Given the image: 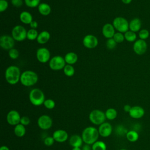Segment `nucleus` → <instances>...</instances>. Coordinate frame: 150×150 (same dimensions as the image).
<instances>
[{"mask_svg":"<svg viewBox=\"0 0 150 150\" xmlns=\"http://www.w3.org/2000/svg\"><path fill=\"white\" fill-rule=\"evenodd\" d=\"M0 150H9V148L5 145H2L0 148Z\"/></svg>","mask_w":150,"mask_h":150,"instance_id":"nucleus-45","label":"nucleus"},{"mask_svg":"<svg viewBox=\"0 0 150 150\" xmlns=\"http://www.w3.org/2000/svg\"><path fill=\"white\" fill-rule=\"evenodd\" d=\"M14 134L18 137H22L26 133V128L25 126L21 124H19L14 127Z\"/></svg>","mask_w":150,"mask_h":150,"instance_id":"nucleus-25","label":"nucleus"},{"mask_svg":"<svg viewBox=\"0 0 150 150\" xmlns=\"http://www.w3.org/2000/svg\"><path fill=\"white\" fill-rule=\"evenodd\" d=\"M64 60L67 64L73 65L75 64L78 59V56L74 52H69L64 56Z\"/></svg>","mask_w":150,"mask_h":150,"instance_id":"nucleus-24","label":"nucleus"},{"mask_svg":"<svg viewBox=\"0 0 150 150\" xmlns=\"http://www.w3.org/2000/svg\"><path fill=\"white\" fill-rule=\"evenodd\" d=\"M138 36H139V38L140 39L146 40V39L148 38V37L149 36V32L147 29H143L139 31Z\"/></svg>","mask_w":150,"mask_h":150,"instance_id":"nucleus-34","label":"nucleus"},{"mask_svg":"<svg viewBox=\"0 0 150 150\" xmlns=\"http://www.w3.org/2000/svg\"><path fill=\"white\" fill-rule=\"evenodd\" d=\"M54 141L53 137H47L44 139V144L47 146H50L54 144Z\"/></svg>","mask_w":150,"mask_h":150,"instance_id":"nucleus-39","label":"nucleus"},{"mask_svg":"<svg viewBox=\"0 0 150 150\" xmlns=\"http://www.w3.org/2000/svg\"><path fill=\"white\" fill-rule=\"evenodd\" d=\"M40 0H24L26 5L29 8H35L39 6Z\"/></svg>","mask_w":150,"mask_h":150,"instance_id":"nucleus-32","label":"nucleus"},{"mask_svg":"<svg viewBox=\"0 0 150 150\" xmlns=\"http://www.w3.org/2000/svg\"><path fill=\"white\" fill-rule=\"evenodd\" d=\"M89 120L93 124L100 125L106 120L105 112L100 110H94L89 114Z\"/></svg>","mask_w":150,"mask_h":150,"instance_id":"nucleus-6","label":"nucleus"},{"mask_svg":"<svg viewBox=\"0 0 150 150\" xmlns=\"http://www.w3.org/2000/svg\"><path fill=\"white\" fill-rule=\"evenodd\" d=\"M29 98L30 103L35 106H40L43 104L45 100L43 92L37 88L31 90L29 94Z\"/></svg>","mask_w":150,"mask_h":150,"instance_id":"nucleus-4","label":"nucleus"},{"mask_svg":"<svg viewBox=\"0 0 150 150\" xmlns=\"http://www.w3.org/2000/svg\"><path fill=\"white\" fill-rule=\"evenodd\" d=\"M21 71L19 68L16 66H10L5 70V77L6 81L11 85L17 84L21 79Z\"/></svg>","mask_w":150,"mask_h":150,"instance_id":"nucleus-2","label":"nucleus"},{"mask_svg":"<svg viewBox=\"0 0 150 150\" xmlns=\"http://www.w3.org/2000/svg\"><path fill=\"white\" fill-rule=\"evenodd\" d=\"M119 150H127L126 149H124V148H122V149H119Z\"/></svg>","mask_w":150,"mask_h":150,"instance_id":"nucleus-48","label":"nucleus"},{"mask_svg":"<svg viewBox=\"0 0 150 150\" xmlns=\"http://www.w3.org/2000/svg\"><path fill=\"white\" fill-rule=\"evenodd\" d=\"M36 58L38 60L42 63H45L50 59V51L46 47H40L36 51Z\"/></svg>","mask_w":150,"mask_h":150,"instance_id":"nucleus-11","label":"nucleus"},{"mask_svg":"<svg viewBox=\"0 0 150 150\" xmlns=\"http://www.w3.org/2000/svg\"><path fill=\"white\" fill-rule=\"evenodd\" d=\"M19 19L24 24H30L33 21V17L30 13L28 11H23L20 13Z\"/></svg>","mask_w":150,"mask_h":150,"instance_id":"nucleus-23","label":"nucleus"},{"mask_svg":"<svg viewBox=\"0 0 150 150\" xmlns=\"http://www.w3.org/2000/svg\"><path fill=\"white\" fill-rule=\"evenodd\" d=\"M11 3L13 6L18 8L22 5L23 1L22 0H11Z\"/></svg>","mask_w":150,"mask_h":150,"instance_id":"nucleus-41","label":"nucleus"},{"mask_svg":"<svg viewBox=\"0 0 150 150\" xmlns=\"http://www.w3.org/2000/svg\"><path fill=\"white\" fill-rule=\"evenodd\" d=\"M112 38L117 42V43H122L125 39L124 35H123L122 33H121V32H118L117 33H115Z\"/></svg>","mask_w":150,"mask_h":150,"instance_id":"nucleus-33","label":"nucleus"},{"mask_svg":"<svg viewBox=\"0 0 150 150\" xmlns=\"http://www.w3.org/2000/svg\"><path fill=\"white\" fill-rule=\"evenodd\" d=\"M39 35L38 31L35 29H30L27 32V39L30 40H36Z\"/></svg>","mask_w":150,"mask_h":150,"instance_id":"nucleus-31","label":"nucleus"},{"mask_svg":"<svg viewBox=\"0 0 150 150\" xmlns=\"http://www.w3.org/2000/svg\"><path fill=\"white\" fill-rule=\"evenodd\" d=\"M29 25H30V26L31 29H36L38 28V22H37L36 21H32V22H31Z\"/></svg>","mask_w":150,"mask_h":150,"instance_id":"nucleus-42","label":"nucleus"},{"mask_svg":"<svg viewBox=\"0 0 150 150\" xmlns=\"http://www.w3.org/2000/svg\"><path fill=\"white\" fill-rule=\"evenodd\" d=\"M38 81V76L33 71L26 70L21 73L20 81L21 84L26 87L35 85Z\"/></svg>","mask_w":150,"mask_h":150,"instance_id":"nucleus-3","label":"nucleus"},{"mask_svg":"<svg viewBox=\"0 0 150 150\" xmlns=\"http://www.w3.org/2000/svg\"><path fill=\"white\" fill-rule=\"evenodd\" d=\"M54 141L57 142H64L68 139V134L64 129H57L54 131L52 135Z\"/></svg>","mask_w":150,"mask_h":150,"instance_id":"nucleus-17","label":"nucleus"},{"mask_svg":"<svg viewBox=\"0 0 150 150\" xmlns=\"http://www.w3.org/2000/svg\"><path fill=\"white\" fill-rule=\"evenodd\" d=\"M21 117L18 111L16 110H11L6 115V121L11 125H16L20 123Z\"/></svg>","mask_w":150,"mask_h":150,"instance_id":"nucleus-13","label":"nucleus"},{"mask_svg":"<svg viewBox=\"0 0 150 150\" xmlns=\"http://www.w3.org/2000/svg\"><path fill=\"white\" fill-rule=\"evenodd\" d=\"M50 38V34L46 30H43L39 33L37 38V42L39 44H45L47 43Z\"/></svg>","mask_w":150,"mask_h":150,"instance_id":"nucleus-21","label":"nucleus"},{"mask_svg":"<svg viewBox=\"0 0 150 150\" xmlns=\"http://www.w3.org/2000/svg\"><path fill=\"white\" fill-rule=\"evenodd\" d=\"M141 25V21L139 18H134L129 23V29L136 33L140 30Z\"/></svg>","mask_w":150,"mask_h":150,"instance_id":"nucleus-19","label":"nucleus"},{"mask_svg":"<svg viewBox=\"0 0 150 150\" xmlns=\"http://www.w3.org/2000/svg\"><path fill=\"white\" fill-rule=\"evenodd\" d=\"M63 73L67 77H71L74 74L75 70L72 65L70 64H66L64 67L63 68Z\"/></svg>","mask_w":150,"mask_h":150,"instance_id":"nucleus-30","label":"nucleus"},{"mask_svg":"<svg viewBox=\"0 0 150 150\" xmlns=\"http://www.w3.org/2000/svg\"><path fill=\"white\" fill-rule=\"evenodd\" d=\"M98 132L99 135L102 137H109L112 131V127L111 124L109 122H104L98 127Z\"/></svg>","mask_w":150,"mask_h":150,"instance_id":"nucleus-15","label":"nucleus"},{"mask_svg":"<svg viewBox=\"0 0 150 150\" xmlns=\"http://www.w3.org/2000/svg\"><path fill=\"white\" fill-rule=\"evenodd\" d=\"M8 54L9 57L11 58L12 59H16L19 57V53L17 49L15 48H12L9 50Z\"/></svg>","mask_w":150,"mask_h":150,"instance_id":"nucleus-37","label":"nucleus"},{"mask_svg":"<svg viewBox=\"0 0 150 150\" xmlns=\"http://www.w3.org/2000/svg\"><path fill=\"white\" fill-rule=\"evenodd\" d=\"M122 2L125 4H129L131 2L132 0H121Z\"/></svg>","mask_w":150,"mask_h":150,"instance_id":"nucleus-46","label":"nucleus"},{"mask_svg":"<svg viewBox=\"0 0 150 150\" xmlns=\"http://www.w3.org/2000/svg\"><path fill=\"white\" fill-rule=\"evenodd\" d=\"M64 58L60 56H55L49 60V67L53 70H60L66 66Z\"/></svg>","mask_w":150,"mask_h":150,"instance_id":"nucleus-8","label":"nucleus"},{"mask_svg":"<svg viewBox=\"0 0 150 150\" xmlns=\"http://www.w3.org/2000/svg\"><path fill=\"white\" fill-rule=\"evenodd\" d=\"M102 33L107 39L112 38L115 34V28L111 23H105L102 28Z\"/></svg>","mask_w":150,"mask_h":150,"instance_id":"nucleus-18","label":"nucleus"},{"mask_svg":"<svg viewBox=\"0 0 150 150\" xmlns=\"http://www.w3.org/2000/svg\"><path fill=\"white\" fill-rule=\"evenodd\" d=\"M71 150H81L80 147H74Z\"/></svg>","mask_w":150,"mask_h":150,"instance_id":"nucleus-47","label":"nucleus"},{"mask_svg":"<svg viewBox=\"0 0 150 150\" xmlns=\"http://www.w3.org/2000/svg\"><path fill=\"white\" fill-rule=\"evenodd\" d=\"M39 12L43 16L49 15L52 11L50 6L46 3H40L38 6Z\"/></svg>","mask_w":150,"mask_h":150,"instance_id":"nucleus-22","label":"nucleus"},{"mask_svg":"<svg viewBox=\"0 0 150 150\" xmlns=\"http://www.w3.org/2000/svg\"><path fill=\"white\" fill-rule=\"evenodd\" d=\"M8 7V2L6 0H0V12H3Z\"/></svg>","mask_w":150,"mask_h":150,"instance_id":"nucleus-38","label":"nucleus"},{"mask_svg":"<svg viewBox=\"0 0 150 150\" xmlns=\"http://www.w3.org/2000/svg\"><path fill=\"white\" fill-rule=\"evenodd\" d=\"M98 130L94 127H87L84 129L81 134L83 142L88 145H93L98 141L99 137Z\"/></svg>","mask_w":150,"mask_h":150,"instance_id":"nucleus-1","label":"nucleus"},{"mask_svg":"<svg viewBox=\"0 0 150 150\" xmlns=\"http://www.w3.org/2000/svg\"><path fill=\"white\" fill-rule=\"evenodd\" d=\"M147 49V43L145 40L138 39L133 45L134 52L138 55L144 54Z\"/></svg>","mask_w":150,"mask_h":150,"instance_id":"nucleus-12","label":"nucleus"},{"mask_svg":"<svg viewBox=\"0 0 150 150\" xmlns=\"http://www.w3.org/2000/svg\"><path fill=\"white\" fill-rule=\"evenodd\" d=\"M125 39L129 42H133L137 40V35L135 32L131 30H128L124 33Z\"/></svg>","mask_w":150,"mask_h":150,"instance_id":"nucleus-28","label":"nucleus"},{"mask_svg":"<svg viewBox=\"0 0 150 150\" xmlns=\"http://www.w3.org/2000/svg\"><path fill=\"white\" fill-rule=\"evenodd\" d=\"M117 45V42L114 40L113 38L108 39L106 42V46L107 48L110 50L114 49Z\"/></svg>","mask_w":150,"mask_h":150,"instance_id":"nucleus-36","label":"nucleus"},{"mask_svg":"<svg viewBox=\"0 0 150 150\" xmlns=\"http://www.w3.org/2000/svg\"><path fill=\"white\" fill-rule=\"evenodd\" d=\"M30 121V119L29 118V117H28L27 116H23L21 117V121H20V124L23 125L24 126L28 125L29 124Z\"/></svg>","mask_w":150,"mask_h":150,"instance_id":"nucleus-40","label":"nucleus"},{"mask_svg":"<svg viewBox=\"0 0 150 150\" xmlns=\"http://www.w3.org/2000/svg\"><path fill=\"white\" fill-rule=\"evenodd\" d=\"M43 105L46 108L52 110V109L54 108L55 107V102L53 100L48 98V99H46L45 100V101L43 103Z\"/></svg>","mask_w":150,"mask_h":150,"instance_id":"nucleus-35","label":"nucleus"},{"mask_svg":"<svg viewBox=\"0 0 150 150\" xmlns=\"http://www.w3.org/2000/svg\"><path fill=\"white\" fill-rule=\"evenodd\" d=\"M26 29L22 25H16L12 30V36L15 40L22 42L27 38Z\"/></svg>","mask_w":150,"mask_h":150,"instance_id":"nucleus-7","label":"nucleus"},{"mask_svg":"<svg viewBox=\"0 0 150 150\" xmlns=\"http://www.w3.org/2000/svg\"><path fill=\"white\" fill-rule=\"evenodd\" d=\"M129 116L134 119H139L143 117L145 114L144 109L139 105H135L131 107L128 112Z\"/></svg>","mask_w":150,"mask_h":150,"instance_id":"nucleus-16","label":"nucleus"},{"mask_svg":"<svg viewBox=\"0 0 150 150\" xmlns=\"http://www.w3.org/2000/svg\"><path fill=\"white\" fill-rule=\"evenodd\" d=\"M52 124L53 121L51 117L47 115H42L38 120V125L43 130H47L50 128Z\"/></svg>","mask_w":150,"mask_h":150,"instance_id":"nucleus-10","label":"nucleus"},{"mask_svg":"<svg viewBox=\"0 0 150 150\" xmlns=\"http://www.w3.org/2000/svg\"><path fill=\"white\" fill-rule=\"evenodd\" d=\"M81 150H92V148L90 145L85 144L84 145L82 146Z\"/></svg>","mask_w":150,"mask_h":150,"instance_id":"nucleus-43","label":"nucleus"},{"mask_svg":"<svg viewBox=\"0 0 150 150\" xmlns=\"http://www.w3.org/2000/svg\"><path fill=\"white\" fill-rule=\"evenodd\" d=\"M112 25L115 29L121 33H125L129 30V23L127 20L121 16L115 18L112 21Z\"/></svg>","mask_w":150,"mask_h":150,"instance_id":"nucleus-5","label":"nucleus"},{"mask_svg":"<svg viewBox=\"0 0 150 150\" xmlns=\"http://www.w3.org/2000/svg\"><path fill=\"white\" fill-rule=\"evenodd\" d=\"M127 139L131 142H136L139 138V134L138 133L134 130H130L128 131L126 134Z\"/></svg>","mask_w":150,"mask_h":150,"instance_id":"nucleus-26","label":"nucleus"},{"mask_svg":"<svg viewBox=\"0 0 150 150\" xmlns=\"http://www.w3.org/2000/svg\"><path fill=\"white\" fill-rule=\"evenodd\" d=\"M92 150H107L106 144L101 141H97L91 145Z\"/></svg>","mask_w":150,"mask_h":150,"instance_id":"nucleus-29","label":"nucleus"},{"mask_svg":"<svg viewBox=\"0 0 150 150\" xmlns=\"http://www.w3.org/2000/svg\"><path fill=\"white\" fill-rule=\"evenodd\" d=\"M98 43L97 38L93 35H87L83 39V44L84 47L88 49L95 48Z\"/></svg>","mask_w":150,"mask_h":150,"instance_id":"nucleus-14","label":"nucleus"},{"mask_svg":"<svg viewBox=\"0 0 150 150\" xmlns=\"http://www.w3.org/2000/svg\"><path fill=\"white\" fill-rule=\"evenodd\" d=\"M82 137L79 135H73L69 139V144L73 147H81L83 145Z\"/></svg>","mask_w":150,"mask_h":150,"instance_id":"nucleus-20","label":"nucleus"},{"mask_svg":"<svg viewBox=\"0 0 150 150\" xmlns=\"http://www.w3.org/2000/svg\"><path fill=\"white\" fill-rule=\"evenodd\" d=\"M105 115L107 119L109 120H113L116 118L117 116V111L115 108H109L105 111Z\"/></svg>","mask_w":150,"mask_h":150,"instance_id":"nucleus-27","label":"nucleus"},{"mask_svg":"<svg viewBox=\"0 0 150 150\" xmlns=\"http://www.w3.org/2000/svg\"><path fill=\"white\" fill-rule=\"evenodd\" d=\"M15 45V40L8 35H4L0 37V46L5 50H10L13 48Z\"/></svg>","mask_w":150,"mask_h":150,"instance_id":"nucleus-9","label":"nucleus"},{"mask_svg":"<svg viewBox=\"0 0 150 150\" xmlns=\"http://www.w3.org/2000/svg\"><path fill=\"white\" fill-rule=\"evenodd\" d=\"M131 105H128V104H125L124 106V111H125L126 112H129V111H130V110H131Z\"/></svg>","mask_w":150,"mask_h":150,"instance_id":"nucleus-44","label":"nucleus"}]
</instances>
